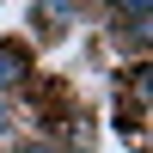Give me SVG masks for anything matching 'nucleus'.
<instances>
[{"label":"nucleus","instance_id":"f03ea898","mask_svg":"<svg viewBox=\"0 0 153 153\" xmlns=\"http://www.w3.org/2000/svg\"><path fill=\"white\" fill-rule=\"evenodd\" d=\"M6 123H12V110H6V104H0V135H6Z\"/></svg>","mask_w":153,"mask_h":153},{"label":"nucleus","instance_id":"f257e3e1","mask_svg":"<svg viewBox=\"0 0 153 153\" xmlns=\"http://www.w3.org/2000/svg\"><path fill=\"white\" fill-rule=\"evenodd\" d=\"M25 74V49L19 43H0V80H19Z\"/></svg>","mask_w":153,"mask_h":153},{"label":"nucleus","instance_id":"7ed1b4c3","mask_svg":"<svg viewBox=\"0 0 153 153\" xmlns=\"http://www.w3.org/2000/svg\"><path fill=\"white\" fill-rule=\"evenodd\" d=\"M25 153H49V147H25Z\"/></svg>","mask_w":153,"mask_h":153}]
</instances>
